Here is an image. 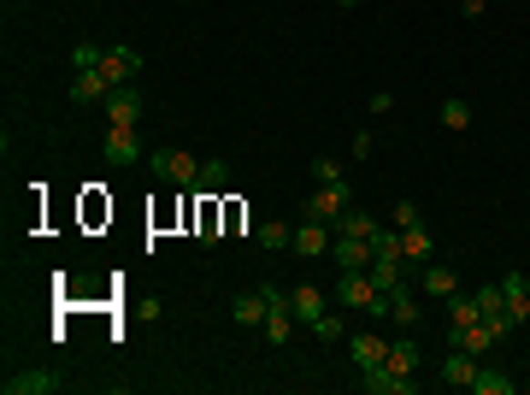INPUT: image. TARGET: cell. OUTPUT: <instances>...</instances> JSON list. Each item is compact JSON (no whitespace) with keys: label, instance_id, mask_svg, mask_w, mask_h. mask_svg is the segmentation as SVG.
<instances>
[{"label":"cell","instance_id":"cell-1","mask_svg":"<svg viewBox=\"0 0 530 395\" xmlns=\"http://www.w3.org/2000/svg\"><path fill=\"white\" fill-rule=\"evenodd\" d=\"M148 171H154L159 183H177V189H195L200 183V159L183 154V147H154V154H148Z\"/></svg>","mask_w":530,"mask_h":395},{"label":"cell","instance_id":"cell-2","mask_svg":"<svg viewBox=\"0 0 530 395\" xmlns=\"http://www.w3.org/2000/svg\"><path fill=\"white\" fill-rule=\"evenodd\" d=\"M348 183H324V189L307 195V207H301V218H324V225H336V218L348 213Z\"/></svg>","mask_w":530,"mask_h":395},{"label":"cell","instance_id":"cell-3","mask_svg":"<svg viewBox=\"0 0 530 395\" xmlns=\"http://www.w3.org/2000/svg\"><path fill=\"white\" fill-rule=\"evenodd\" d=\"M100 154H107V166H136V159H148L136 125H107V142H100Z\"/></svg>","mask_w":530,"mask_h":395},{"label":"cell","instance_id":"cell-4","mask_svg":"<svg viewBox=\"0 0 530 395\" xmlns=\"http://www.w3.org/2000/svg\"><path fill=\"white\" fill-rule=\"evenodd\" d=\"M100 77H107L112 89L136 83L142 77V54H136V47H107V54H100Z\"/></svg>","mask_w":530,"mask_h":395},{"label":"cell","instance_id":"cell-5","mask_svg":"<svg viewBox=\"0 0 530 395\" xmlns=\"http://www.w3.org/2000/svg\"><path fill=\"white\" fill-rule=\"evenodd\" d=\"M331 242H336V230L324 225V218H301V225H295V242H289V248H295L301 260H319V254H331Z\"/></svg>","mask_w":530,"mask_h":395},{"label":"cell","instance_id":"cell-6","mask_svg":"<svg viewBox=\"0 0 530 395\" xmlns=\"http://www.w3.org/2000/svg\"><path fill=\"white\" fill-rule=\"evenodd\" d=\"M501 301H507V325L525 330L530 325V278L525 271H507V278H501Z\"/></svg>","mask_w":530,"mask_h":395},{"label":"cell","instance_id":"cell-7","mask_svg":"<svg viewBox=\"0 0 530 395\" xmlns=\"http://www.w3.org/2000/svg\"><path fill=\"white\" fill-rule=\"evenodd\" d=\"M360 390L365 395H413L419 390V378H407V372H395V366H372V372H360Z\"/></svg>","mask_w":530,"mask_h":395},{"label":"cell","instance_id":"cell-8","mask_svg":"<svg viewBox=\"0 0 530 395\" xmlns=\"http://www.w3.org/2000/svg\"><path fill=\"white\" fill-rule=\"evenodd\" d=\"M372 295H377L372 271H365V266H348V271H342V283H336V301L353 307V313H365V307H372Z\"/></svg>","mask_w":530,"mask_h":395},{"label":"cell","instance_id":"cell-9","mask_svg":"<svg viewBox=\"0 0 530 395\" xmlns=\"http://www.w3.org/2000/svg\"><path fill=\"white\" fill-rule=\"evenodd\" d=\"M289 307H295V325H307V330L331 313V301H324L319 283H295V289H289Z\"/></svg>","mask_w":530,"mask_h":395},{"label":"cell","instance_id":"cell-10","mask_svg":"<svg viewBox=\"0 0 530 395\" xmlns=\"http://www.w3.org/2000/svg\"><path fill=\"white\" fill-rule=\"evenodd\" d=\"M348 354H353V366H360V372H372V366L389 360V337H383V330H360V337L348 342Z\"/></svg>","mask_w":530,"mask_h":395},{"label":"cell","instance_id":"cell-11","mask_svg":"<svg viewBox=\"0 0 530 395\" xmlns=\"http://www.w3.org/2000/svg\"><path fill=\"white\" fill-rule=\"evenodd\" d=\"M477 366H484V360H477V354H465V349H454V354H448V360H442V366H436V378H442V384H448V390H472V378H477Z\"/></svg>","mask_w":530,"mask_h":395},{"label":"cell","instance_id":"cell-12","mask_svg":"<svg viewBox=\"0 0 530 395\" xmlns=\"http://www.w3.org/2000/svg\"><path fill=\"white\" fill-rule=\"evenodd\" d=\"M54 390H59V378L47 366H24V372L6 378V395H54Z\"/></svg>","mask_w":530,"mask_h":395},{"label":"cell","instance_id":"cell-13","mask_svg":"<svg viewBox=\"0 0 530 395\" xmlns=\"http://www.w3.org/2000/svg\"><path fill=\"white\" fill-rule=\"evenodd\" d=\"M142 118V95H136V83H124V89L107 95V125H136Z\"/></svg>","mask_w":530,"mask_h":395},{"label":"cell","instance_id":"cell-14","mask_svg":"<svg viewBox=\"0 0 530 395\" xmlns=\"http://www.w3.org/2000/svg\"><path fill=\"white\" fill-rule=\"evenodd\" d=\"M289 337H295V307H289V301H271V307H265V342H277V349H283Z\"/></svg>","mask_w":530,"mask_h":395},{"label":"cell","instance_id":"cell-15","mask_svg":"<svg viewBox=\"0 0 530 395\" xmlns=\"http://www.w3.org/2000/svg\"><path fill=\"white\" fill-rule=\"evenodd\" d=\"M431 254H436V242H431V230H424V225L401 230V260H407V266H431Z\"/></svg>","mask_w":530,"mask_h":395},{"label":"cell","instance_id":"cell-16","mask_svg":"<svg viewBox=\"0 0 530 395\" xmlns=\"http://www.w3.org/2000/svg\"><path fill=\"white\" fill-rule=\"evenodd\" d=\"M389 366H395V372H407V378H419V366H424L419 337H395V342H389Z\"/></svg>","mask_w":530,"mask_h":395},{"label":"cell","instance_id":"cell-17","mask_svg":"<svg viewBox=\"0 0 530 395\" xmlns=\"http://www.w3.org/2000/svg\"><path fill=\"white\" fill-rule=\"evenodd\" d=\"M365 271H372V283H377L383 295L407 289V283H401V254H372V266H365Z\"/></svg>","mask_w":530,"mask_h":395},{"label":"cell","instance_id":"cell-18","mask_svg":"<svg viewBox=\"0 0 530 395\" xmlns=\"http://www.w3.org/2000/svg\"><path fill=\"white\" fill-rule=\"evenodd\" d=\"M331 260L342 266V271L348 266H372V242H365V237H336L331 242Z\"/></svg>","mask_w":530,"mask_h":395},{"label":"cell","instance_id":"cell-19","mask_svg":"<svg viewBox=\"0 0 530 395\" xmlns=\"http://www.w3.org/2000/svg\"><path fill=\"white\" fill-rule=\"evenodd\" d=\"M112 95V83L100 77V71H77V83H71V101L77 106H95V101H107Z\"/></svg>","mask_w":530,"mask_h":395},{"label":"cell","instance_id":"cell-20","mask_svg":"<svg viewBox=\"0 0 530 395\" xmlns=\"http://www.w3.org/2000/svg\"><path fill=\"white\" fill-rule=\"evenodd\" d=\"M472 390H477V395H513V390H519V378H513V372H501V366H477Z\"/></svg>","mask_w":530,"mask_h":395},{"label":"cell","instance_id":"cell-21","mask_svg":"<svg viewBox=\"0 0 530 395\" xmlns=\"http://www.w3.org/2000/svg\"><path fill=\"white\" fill-rule=\"evenodd\" d=\"M419 283H424V295H431V301H448V295L460 289V278H454V266H436V260L424 266V278H419Z\"/></svg>","mask_w":530,"mask_h":395},{"label":"cell","instance_id":"cell-22","mask_svg":"<svg viewBox=\"0 0 530 395\" xmlns=\"http://www.w3.org/2000/svg\"><path fill=\"white\" fill-rule=\"evenodd\" d=\"M230 319L236 325H248V330H265V295L254 289V295H236L230 301Z\"/></svg>","mask_w":530,"mask_h":395},{"label":"cell","instance_id":"cell-23","mask_svg":"<svg viewBox=\"0 0 530 395\" xmlns=\"http://www.w3.org/2000/svg\"><path fill=\"white\" fill-rule=\"evenodd\" d=\"M331 230H336V237H365V242H372V237H377V218H372V213H360V207H348V213L336 218Z\"/></svg>","mask_w":530,"mask_h":395},{"label":"cell","instance_id":"cell-24","mask_svg":"<svg viewBox=\"0 0 530 395\" xmlns=\"http://www.w3.org/2000/svg\"><path fill=\"white\" fill-rule=\"evenodd\" d=\"M477 319H484V313H477V295H460V289H454L448 295V325L454 330H472Z\"/></svg>","mask_w":530,"mask_h":395},{"label":"cell","instance_id":"cell-25","mask_svg":"<svg viewBox=\"0 0 530 395\" xmlns=\"http://www.w3.org/2000/svg\"><path fill=\"white\" fill-rule=\"evenodd\" d=\"M389 319H395V325H401V330H413V325H419V319H424V307H419V301H413V295H407V289H395V295H389Z\"/></svg>","mask_w":530,"mask_h":395},{"label":"cell","instance_id":"cell-26","mask_svg":"<svg viewBox=\"0 0 530 395\" xmlns=\"http://www.w3.org/2000/svg\"><path fill=\"white\" fill-rule=\"evenodd\" d=\"M254 237H260V248H289V242H295V230H289L283 218H265Z\"/></svg>","mask_w":530,"mask_h":395},{"label":"cell","instance_id":"cell-27","mask_svg":"<svg viewBox=\"0 0 530 395\" xmlns=\"http://www.w3.org/2000/svg\"><path fill=\"white\" fill-rule=\"evenodd\" d=\"M224 183H230V166H224V159H200V183H195V189H224Z\"/></svg>","mask_w":530,"mask_h":395},{"label":"cell","instance_id":"cell-28","mask_svg":"<svg viewBox=\"0 0 530 395\" xmlns=\"http://www.w3.org/2000/svg\"><path fill=\"white\" fill-rule=\"evenodd\" d=\"M442 125H448V130H465V125H472V101L448 95V101H442Z\"/></svg>","mask_w":530,"mask_h":395},{"label":"cell","instance_id":"cell-29","mask_svg":"<svg viewBox=\"0 0 530 395\" xmlns=\"http://www.w3.org/2000/svg\"><path fill=\"white\" fill-rule=\"evenodd\" d=\"M477 313H484V319L507 313V301H501V283H484V289H477Z\"/></svg>","mask_w":530,"mask_h":395},{"label":"cell","instance_id":"cell-30","mask_svg":"<svg viewBox=\"0 0 530 395\" xmlns=\"http://www.w3.org/2000/svg\"><path fill=\"white\" fill-rule=\"evenodd\" d=\"M100 54H107V47L77 42V47H71V66H77V71H100Z\"/></svg>","mask_w":530,"mask_h":395},{"label":"cell","instance_id":"cell-31","mask_svg":"<svg viewBox=\"0 0 530 395\" xmlns=\"http://www.w3.org/2000/svg\"><path fill=\"white\" fill-rule=\"evenodd\" d=\"M312 177H319V183H342V159L319 154V159H312Z\"/></svg>","mask_w":530,"mask_h":395},{"label":"cell","instance_id":"cell-32","mask_svg":"<svg viewBox=\"0 0 530 395\" xmlns=\"http://www.w3.org/2000/svg\"><path fill=\"white\" fill-rule=\"evenodd\" d=\"M312 337H319V342H342V313H324L319 325H312Z\"/></svg>","mask_w":530,"mask_h":395},{"label":"cell","instance_id":"cell-33","mask_svg":"<svg viewBox=\"0 0 530 395\" xmlns=\"http://www.w3.org/2000/svg\"><path fill=\"white\" fill-rule=\"evenodd\" d=\"M413 225H424L419 201H395V230H413Z\"/></svg>","mask_w":530,"mask_h":395},{"label":"cell","instance_id":"cell-34","mask_svg":"<svg viewBox=\"0 0 530 395\" xmlns=\"http://www.w3.org/2000/svg\"><path fill=\"white\" fill-rule=\"evenodd\" d=\"M372 147H377V136H372V130L353 136V159H372Z\"/></svg>","mask_w":530,"mask_h":395},{"label":"cell","instance_id":"cell-35","mask_svg":"<svg viewBox=\"0 0 530 395\" xmlns=\"http://www.w3.org/2000/svg\"><path fill=\"white\" fill-rule=\"evenodd\" d=\"M365 319H377V325H383V319H389V295H383V289L372 295V307H365Z\"/></svg>","mask_w":530,"mask_h":395},{"label":"cell","instance_id":"cell-36","mask_svg":"<svg viewBox=\"0 0 530 395\" xmlns=\"http://www.w3.org/2000/svg\"><path fill=\"white\" fill-rule=\"evenodd\" d=\"M484 6H489V0H460V12H465V18H484Z\"/></svg>","mask_w":530,"mask_h":395},{"label":"cell","instance_id":"cell-37","mask_svg":"<svg viewBox=\"0 0 530 395\" xmlns=\"http://www.w3.org/2000/svg\"><path fill=\"white\" fill-rule=\"evenodd\" d=\"M336 6H342V12H348V6H360V0H336Z\"/></svg>","mask_w":530,"mask_h":395},{"label":"cell","instance_id":"cell-38","mask_svg":"<svg viewBox=\"0 0 530 395\" xmlns=\"http://www.w3.org/2000/svg\"><path fill=\"white\" fill-rule=\"evenodd\" d=\"M525 278H530V271H525Z\"/></svg>","mask_w":530,"mask_h":395}]
</instances>
